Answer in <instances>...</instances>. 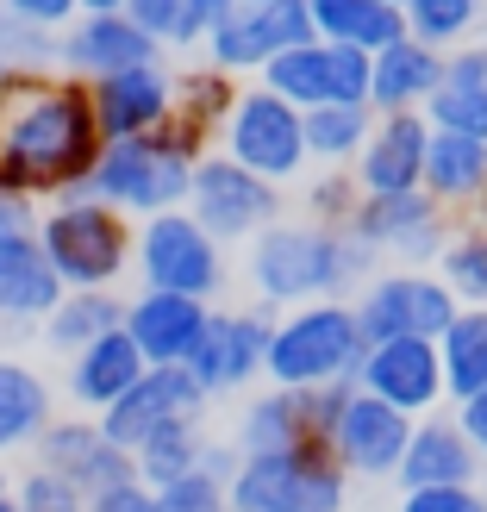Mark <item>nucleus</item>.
Returning <instances> with one entry per match:
<instances>
[{"label":"nucleus","instance_id":"obj_1","mask_svg":"<svg viewBox=\"0 0 487 512\" xmlns=\"http://www.w3.org/2000/svg\"><path fill=\"white\" fill-rule=\"evenodd\" d=\"M100 119L88 82L75 75H7V113H0V169L7 182L32 200H69L88 188V175L100 163Z\"/></svg>","mask_w":487,"mask_h":512},{"label":"nucleus","instance_id":"obj_2","mask_svg":"<svg viewBox=\"0 0 487 512\" xmlns=\"http://www.w3.org/2000/svg\"><path fill=\"white\" fill-rule=\"evenodd\" d=\"M250 288L269 313H288V306H313V300H350V288L381 269V256L369 244H356L338 225L319 219H275L269 232L250 238Z\"/></svg>","mask_w":487,"mask_h":512},{"label":"nucleus","instance_id":"obj_3","mask_svg":"<svg viewBox=\"0 0 487 512\" xmlns=\"http://www.w3.org/2000/svg\"><path fill=\"white\" fill-rule=\"evenodd\" d=\"M219 132H207L200 119L188 113H169L150 138H119L100 150V163L88 175V188L100 207H113L125 219H157V213H175L188 207V188H194V169L213 157Z\"/></svg>","mask_w":487,"mask_h":512},{"label":"nucleus","instance_id":"obj_4","mask_svg":"<svg viewBox=\"0 0 487 512\" xmlns=\"http://www.w3.org/2000/svg\"><path fill=\"white\" fill-rule=\"evenodd\" d=\"M363 319H356L350 300H313V306H288L275 313L269 331V356H263V381L269 388H331V381H356V363H363Z\"/></svg>","mask_w":487,"mask_h":512},{"label":"nucleus","instance_id":"obj_5","mask_svg":"<svg viewBox=\"0 0 487 512\" xmlns=\"http://www.w3.org/2000/svg\"><path fill=\"white\" fill-rule=\"evenodd\" d=\"M32 232L50 256L63 288H119L132 275V250H138V225L100 207L94 194H69V200H50V207L32 219Z\"/></svg>","mask_w":487,"mask_h":512},{"label":"nucleus","instance_id":"obj_6","mask_svg":"<svg viewBox=\"0 0 487 512\" xmlns=\"http://www.w3.org/2000/svg\"><path fill=\"white\" fill-rule=\"evenodd\" d=\"M225 500H232V512H344L350 475L325 444H300L281 456H238Z\"/></svg>","mask_w":487,"mask_h":512},{"label":"nucleus","instance_id":"obj_7","mask_svg":"<svg viewBox=\"0 0 487 512\" xmlns=\"http://www.w3.org/2000/svg\"><path fill=\"white\" fill-rule=\"evenodd\" d=\"M132 275H138V288L188 294V300H207L213 306V294L225 288V244L188 207H175V213H157V219L138 225Z\"/></svg>","mask_w":487,"mask_h":512},{"label":"nucleus","instance_id":"obj_8","mask_svg":"<svg viewBox=\"0 0 487 512\" xmlns=\"http://www.w3.org/2000/svg\"><path fill=\"white\" fill-rule=\"evenodd\" d=\"M219 150H225L238 169L263 175V182H275V188L300 182L306 163H313V157H306V113L288 107L281 94H269L263 82H250V88L238 94L232 119L219 125Z\"/></svg>","mask_w":487,"mask_h":512},{"label":"nucleus","instance_id":"obj_9","mask_svg":"<svg viewBox=\"0 0 487 512\" xmlns=\"http://www.w3.org/2000/svg\"><path fill=\"white\" fill-rule=\"evenodd\" d=\"M356 319H363V338H444V325L463 313V300L444 288L438 269H375L363 281V294L350 300Z\"/></svg>","mask_w":487,"mask_h":512},{"label":"nucleus","instance_id":"obj_10","mask_svg":"<svg viewBox=\"0 0 487 512\" xmlns=\"http://www.w3.org/2000/svg\"><path fill=\"white\" fill-rule=\"evenodd\" d=\"M256 82L269 94H281L288 107H300V113H313V107H369V50L306 38L294 50H281Z\"/></svg>","mask_w":487,"mask_h":512},{"label":"nucleus","instance_id":"obj_11","mask_svg":"<svg viewBox=\"0 0 487 512\" xmlns=\"http://www.w3.org/2000/svg\"><path fill=\"white\" fill-rule=\"evenodd\" d=\"M344 232L356 244H369L381 263L394 256L400 269H431L444 256V244H450V219L425 188H413V194H363V207H356V219Z\"/></svg>","mask_w":487,"mask_h":512},{"label":"nucleus","instance_id":"obj_12","mask_svg":"<svg viewBox=\"0 0 487 512\" xmlns=\"http://www.w3.org/2000/svg\"><path fill=\"white\" fill-rule=\"evenodd\" d=\"M188 213L207 225L219 244H250L256 232H269L281 219V188L263 182V175H250V169H238L225 150H213V157L194 169Z\"/></svg>","mask_w":487,"mask_h":512},{"label":"nucleus","instance_id":"obj_13","mask_svg":"<svg viewBox=\"0 0 487 512\" xmlns=\"http://www.w3.org/2000/svg\"><path fill=\"white\" fill-rule=\"evenodd\" d=\"M313 32V7L306 0H244V7L207 38V63L225 75H263L281 50H294Z\"/></svg>","mask_w":487,"mask_h":512},{"label":"nucleus","instance_id":"obj_14","mask_svg":"<svg viewBox=\"0 0 487 512\" xmlns=\"http://www.w3.org/2000/svg\"><path fill=\"white\" fill-rule=\"evenodd\" d=\"M269 331H275V313L269 306H244V313H207V331L194 338L188 350V375L213 394H238L263 375V356H269Z\"/></svg>","mask_w":487,"mask_h":512},{"label":"nucleus","instance_id":"obj_15","mask_svg":"<svg viewBox=\"0 0 487 512\" xmlns=\"http://www.w3.org/2000/svg\"><path fill=\"white\" fill-rule=\"evenodd\" d=\"M356 388L388 400L406 419H431V413L450 406L444 363H438V344L431 338H381V344H369L363 363H356Z\"/></svg>","mask_w":487,"mask_h":512},{"label":"nucleus","instance_id":"obj_16","mask_svg":"<svg viewBox=\"0 0 487 512\" xmlns=\"http://www.w3.org/2000/svg\"><path fill=\"white\" fill-rule=\"evenodd\" d=\"M32 463L63 475L69 488H82L88 500L119 488V481H138L132 450H119L107 431H100V419H50L44 438L32 444Z\"/></svg>","mask_w":487,"mask_h":512},{"label":"nucleus","instance_id":"obj_17","mask_svg":"<svg viewBox=\"0 0 487 512\" xmlns=\"http://www.w3.org/2000/svg\"><path fill=\"white\" fill-rule=\"evenodd\" d=\"M200 413H207V388H200L182 363H157V369H144V381L119 406L100 413V431H107L119 450H138L144 438H157L163 425L200 419Z\"/></svg>","mask_w":487,"mask_h":512},{"label":"nucleus","instance_id":"obj_18","mask_svg":"<svg viewBox=\"0 0 487 512\" xmlns=\"http://www.w3.org/2000/svg\"><path fill=\"white\" fill-rule=\"evenodd\" d=\"M406 444H413V419L394 413L388 400L363 394V388L344 400V419H338V431H331V456L344 463V475H363V481L400 475Z\"/></svg>","mask_w":487,"mask_h":512},{"label":"nucleus","instance_id":"obj_19","mask_svg":"<svg viewBox=\"0 0 487 512\" xmlns=\"http://www.w3.org/2000/svg\"><path fill=\"white\" fill-rule=\"evenodd\" d=\"M88 100H94V119H100V138H107V144H119V138H150L175 113V75L163 63L119 69V75L88 82Z\"/></svg>","mask_w":487,"mask_h":512},{"label":"nucleus","instance_id":"obj_20","mask_svg":"<svg viewBox=\"0 0 487 512\" xmlns=\"http://www.w3.org/2000/svg\"><path fill=\"white\" fill-rule=\"evenodd\" d=\"M144 63H163V44L144 38L138 19L82 13L75 25H63V75H75V82H100V75L144 69Z\"/></svg>","mask_w":487,"mask_h":512},{"label":"nucleus","instance_id":"obj_21","mask_svg":"<svg viewBox=\"0 0 487 512\" xmlns=\"http://www.w3.org/2000/svg\"><path fill=\"white\" fill-rule=\"evenodd\" d=\"M425 150H431L425 113H375V132L363 157L350 163V175L363 194H413L425 182Z\"/></svg>","mask_w":487,"mask_h":512},{"label":"nucleus","instance_id":"obj_22","mask_svg":"<svg viewBox=\"0 0 487 512\" xmlns=\"http://www.w3.org/2000/svg\"><path fill=\"white\" fill-rule=\"evenodd\" d=\"M394 481H400V494H413V488H475L481 481V450L463 438V425H456L450 406L431 413V419H413V444H406Z\"/></svg>","mask_w":487,"mask_h":512},{"label":"nucleus","instance_id":"obj_23","mask_svg":"<svg viewBox=\"0 0 487 512\" xmlns=\"http://www.w3.org/2000/svg\"><path fill=\"white\" fill-rule=\"evenodd\" d=\"M207 300H188V294H157V288H138L125 300V338L144 350V363H188L194 338L207 331Z\"/></svg>","mask_w":487,"mask_h":512},{"label":"nucleus","instance_id":"obj_24","mask_svg":"<svg viewBox=\"0 0 487 512\" xmlns=\"http://www.w3.org/2000/svg\"><path fill=\"white\" fill-rule=\"evenodd\" d=\"M63 294L69 288L57 281V269H50V256H44L32 225L0 238V325H44Z\"/></svg>","mask_w":487,"mask_h":512},{"label":"nucleus","instance_id":"obj_25","mask_svg":"<svg viewBox=\"0 0 487 512\" xmlns=\"http://www.w3.org/2000/svg\"><path fill=\"white\" fill-rule=\"evenodd\" d=\"M438 88H444V50H431L413 32L369 57V107L375 113H425V100Z\"/></svg>","mask_w":487,"mask_h":512},{"label":"nucleus","instance_id":"obj_26","mask_svg":"<svg viewBox=\"0 0 487 512\" xmlns=\"http://www.w3.org/2000/svg\"><path fill=\"white\" fill-rule=\"evenodd\" d=\"M144 350L125 338V325L119 331H107V338H94L88 350H75L69 356V375H63V388H69V400L82 406V413H107V406H119L125 394L144 381Z\"/></svg>","mask_w":487,"mask_h":512},{"label":"nucleus","instance_id":"obj_27","mask_svg":"<svg viewBox=\"0 0 487 512\" xmlns=\"http://www.w3.org/2000/svg\"><path fill=\"white\" fill-rule=\"evenodd\" d=\"M50 419H57L50 381L32 363H19V356H0V456L32 450Z\"/></svg>","mask_w":487,"mask_h":512},{"label":"nucleus","instance_id":"obj_28","mask_svg":"<svg viewBox=\"0 0 487 512\" xmlns=\"http://www.w3.org/2000/svg\"><path fill=\"white\" fill-rule=\"evenodd\" d=\"M438 207H475L487 194V144L481 138H456V132H431L425 150V182H419Z\"/></svg>","mask_w":487,"mask_h":512},{"label":"nucleus","instance_id":"obj_29","mask_svg":"<svg viewBox=\"0 0 487 512\" xmlns=\"http://www.w3.org/2000/svg\"><path fill=\"white\" fill-rule=\"evenodd\" d=\"M313 7V32L325 44H344V50H388L394 38H406V13L388 7V0H306Z\"/></svg>","mask_w":487,"mask_h":512},{"label":"nucleus","instance_id":"obj_30","mask_svg":"<svg viewBox=\"0 0 487 512\" xmlns=\"http://www.w3.org/2000/svg\"><path fill=\"white\" fill-rule=\"evenodd\" d=\"M232 444H238V456H281V450L313 444V438H306V406H300V394H288V388L256 394L244 406Z\"/></svg>","mask_w":487,"mask_h":512},{"label":"nucleus","instance_id":"obj_31","mask_svg":"<svg viewBox=\"0 0 487 512\" xmlns=\"http://www.w3.org/2000/svg\"><path fill=\"white\" fill-rule=\"evenodd\" d=\"M125 325V300L113 294V288H69L63 300H57V313H50L38 331H44V344L50 350H63V356H75V350H88L94 338H107V331H119Z\"/></svg>","mask_w":487,"mask_h":512},{"label":"nucleus","instance_id":"obj_32","mask_svg":"<svg viewBox=\"0 0 487 512\" xmlns=\"http://www.w3.org/2000/svg\"><path fill=\"white\" fill-rule=\"evenodd\" d=\"M438 363H444V394H450V406L469 400L475 388H487V306H463V313L444 325Z\"/></svg>","mask_w":487,"mask_h":512},{"label":"nucleus","instance_id":"obj_33","mask_svg":"<svg viewBox=\"0 0 487 512\" xmlns=\"http://www.w3.org/2000/svg\"><path fill=\"white\" fill-rule=\"evenodd\" d=\"M207 425L200 419H175V425H163L157 438H144L138 450H132V463H138V481L144 488H169V481H182V475H194L200 469V456H207Z\"/></svg>","mask_w":487,"mask_h":512},{"label":"nucleus","instance_id":"obj_34","mask_svg":"<svg viewBox=\"0 0 487 512\" xmlns=\"http://www.w3.org/2000/svg\"><path fill=\"white\" fill-rule=\"evenodd\" d=\"M375 132V107H313L306 113V157L325 169H350Z\"/></svg>","mask_w":487,"mask_h":512},{"label":"nucleus","instance_id":"obj_35","mask_svg":"<svg viewBox=\"0 0 487 512\" xmlns=\"http://www.w3.org/2000/svg\"><path fill=\"white\" fill-rule=\"evenodd\" d=\"M238 94H244V82H238V75H225V69H213V63H200V69H182V75H175V113L200 119L207 132H219V125L232 119Z\"/></svg>","mask_w":487,"mask_h":512},{"label":"nucleus","instance_id":"obj_36","mask_svg":"<svg viewBox=\"0 0 487 512\" xmlns=\"http://www.w3.org/2000/svg\"><path fill=\"white\" fill-rule=\"evenodd\" d=\"M57 69H63V32H38L0 7V75H57Z\"/></svg>","mask_w":487,"mask_h":512},{"label":"nucleus","instance_id":"obj_37","mask_svg":"<svg viewBox=\"0 0 487 512\" xmlns=\"http://www.w3.org/2000/svg\"><path fill=\"white\" fill-rule=\"evenodd\" d=\"M487 0H406V32L425 38L431 50H456V44H469L475 32V19H481Z\"/></svg>","mask_w":487,"mask_h":512},{"label":"nucleus","instance_id":"obj_38","mask_svg":"<svg viewBox=\"0 0 487 512\" xmlns=\"http://www.w3.org/2000/svg\"><path fill=\"white\" fill-rule=\"evenodd\" d=\"M425 125L431 132H456V138H481L487 144V82H450L425 100Z\"/></svg>","mask_w":487,"mask_h":512},{"label":"nucleus","instance_id":"obj_39","mask_svg":"<svg viewBox=\"0 0 487 512\" xmlns=\"http://www.w3.org/2000/svg\"><path fill=\"white\" fill-rule=\"evenodd\" d=\"M438 275L463 306H487V225H469V232H456L444 244Z\"/></svg>","mask_w":487,"mask_h":512},{"label":"nucleus","instance_id":"obj_40","mask_svg":"<svg viewBox=\"0 0 487 512\" xmlns=\"http://www.w3.org/2000/svg\"><path fill=\"white\" fill-rule=\"evenodd\" d=\"M150 512H232V500H225V481L213 469H194L169 488H150Z\"/></svg>","mask_w":487,"mask_h":512},{"label":"nucleus","instance_id":"obj_41","mask_svg":"<svg viewBox=\"0 0 487 512\" xmlns=\"http://www.w3.org/2000/svg\"><path fill=\"white\" fill-rule=\"evenodd\" d=\"M13 506H19V512H88V494L69 488L63 475H50V469L32 463V469L13 481Z\"/></svg>","mask_w":487,"mask_h":512},{"label":"nucleus","instance_id":"obj_42","mask_svg":"<svg viewBox=\"0 0 487 512\" xmlns=\"http://www.w3.org/2000/svg\"><path fill=\"white\" fill-rule=\"evenodd\" d=\"M306 207H313L306 219L338 225V232H344V225L356 219V207H363V188H356V175H350V169H325L319 182H313V194H306Z\"/></svg>","mask_w":487,"mask_h":512},{"label":"nucleus","instance_id":"obj_43","mask_svg":"<svg viewBox=\"0 0 487 512\" xmlns=\"http://www.w3.org/2000/svg\"><path fill=\"white\" fill-rule=\"evenodd\" d=\"M125 19L144 25V38H157L163 50L182 44V19H188V0H125Z\"/></svg>","mask_w":487,"mask_h":512},{"label":"nucleus","instance_id":"obj_44","mask_svg":"<svg viewBox=\"0 0 487 512\" xmlns=\"http://www.w3.org/2000/svg\"><path fill=\"white\" fill-rule=\"evenodd\" d=\"M394 512H487V494H481V481L475 488H413V494H400Z\"/></svg>","mask_w":487,"mask_h":512},{"label":"nucleus","instance_id":"obj_45","mask_svg":"<svg viewBox=\"0 0 487 512\" xmlns=\"http://www.w3.org/2000/svg\"><path fill=\"white\" fill-rule=\"evenodd\" d=\"M0 7L25 25H38V32H63V25L82 19V0H0Z\"/></svg>","mask_w":487,"mask_h":512},{"label":"nucleus","instance_id":"obj_46","mask_svg":"<svg viewBox=\"0 0 487 512\" xmlns=\"http://www.w3.org/2000/svg\"><path fill=\"white\" fill-rule=\"evenodd\" d=\"M244 0H188V19H182V44H207L225 19H232Z\"/></svg>","mask_w":487,"mask_h":512},{"label":"nucleus","instance_id":"obj_47","mask_svg":"<svg viewBox=\"0 0 487 512\" xmlns=\"http://www.w3.org/2000/svg\"><path fill=\"white\" fill-rule=\"evenodd\" d=\"M450 413H456V425H463V438L481 450V463H487V388H475L469 400H456Z\"/></svg>","mask_w":487,"mask_h":512},{"label":"nucleus","instance_id":"obj_48","mask_svg":"<svg viewBox=\"0 0 487 512\" xmlns=\"http://www.w3.org/2000/svg\"><path fill=\"white\" fill-rule=\"evenodd\" d=\"M32 219H38V207L7 182V169H0V238H7V232H25Z\"/></svg>","mask_w":487,"mask_h":512},{"label":"nucleus","instance_id":"obj_49","mask_svg":"<svg viewBox=\"0 0 487 512\" xmlns=\"http://www.w3.org/2000/svg\"><path fill=\"white\" fill-rule=\"evenodd\" d=\"M444 75H450V82H487V44L444 50Z\"/></svg>","mask_w":487,"mask_h":512},{"label":"nucleus","instance_id":"obj_50","mask_svg":"<svg viewBox=\"0 0 487 512\" xmlns=\"http://www.w3.org/2000/svg\"><path fill=\"white\" fill-rule=\"evenodd\" d=\"M88 512H150V488H144V481H119V488L94 494Z\"/></svg>","mask_w":487,"mask_h":512},{"label":"nucleus","instance_id":"obj_51","mask_svg":"<svg viewBox=\"0 0 487 512\" xmlns=\"http://www.w3.org/2000/svg\"><path fill=\"white\" fill-rule=\"evenodd\" d=\"M82 13H125V0H82Z\"/></svg>","mask_w":487,"mask_h":512},{"label":"nucleus","instance_id":"obj_52","mask_svg":"<svg viewBox=\"0 0 487 512\" xmlns=\"http://www.w3.org/2000/svg\"><path fill=\"white\" fill-rule=\"evenodd\" d=\"M7 494H13V475H7V469H0V500H7Z\"/></svg>","mask_w":487,"mask_h":512},{"label":"nucleus","instance_id":"obj_53","mask_svg":"<svg viewBox=\"0 0 487 512\" xmlns=\"http://www.w3.org/2000/svg\"><path fill=\"white\" fill-rule=\"evenodd\" d=\"M0 113H7V75H0Z\"/></svg>","mask_w":487,"mask_h":512},{"label":"nucleus","instance_id":"obj_54","mask_svg":"<svg viewBox=\"0 0 487 512\" xmlns=\"http://www.w3.org/2000/svg\"><path fill=\"white\" fill-rule=\"evenodd\" d=\"M0 512H19V506H13V494H7V500H0Z\"/></svg>","mask_w":487,"mask_h":512},{"label":"nucleus","instance_id":"obj_55","mask_svg":"<svg viewBox=\"0 0 487 512\" xmlns=\"http://www.w3.org/2000/svg\"><path fill=\"white\" fill-rule=\"evenodd\" d=\"M388 7H406V0H388Z\"/></svg>","mask_w":487,"mask_h":512}]
</instances>
